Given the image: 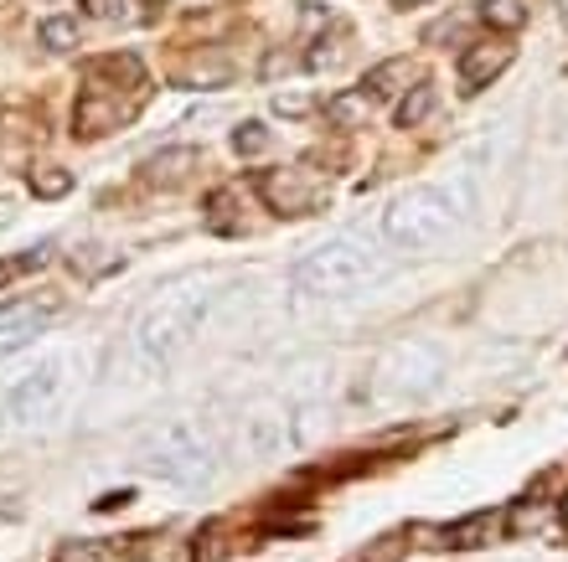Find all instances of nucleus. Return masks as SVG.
<instances>
[{
	"label": "nucleus",
	"instance_id": "1",
	"mask_svg": "<svg viewBox=\"0 0 568 562\" xmlns=\"http://www.w3.org/2000/svg\"><path fill=\"white\" fill-rule=\"evenodd\" d=\"M212 299H217V279H202V274H186V279L155 289V299L135 320V351L145 361H171L176 351H186L207 320Z\"/></svg>",
	"mask_w": 568,
	"mask_h": 562
},
{
	"label": "nucleus",
	"instance_id": "2",
	"mask_svg": "<svg viewBox=\"0 0 568 562\" xmlns=\"http://www.w3.org/2000/svg\"><path fill=\"white\" fill-rule=\"evenodd\" d=\"M373 279H383V258L367 243H357V237H331V243L311 248L295 264V289L326 295V299L352 295V289H362Z\"/></svg>",
	"mask_w": 568,
	"mask_h": 562
},
{
	"label": "nucleus",
	"instance_id": "3",
	"mask_svg": "<svg viewBox=\"0 0 568 562\" xmlns=\"http://www.w3.org/2000/svg\"><path fill=\"white\" fill-rule=\"evenodd\" d=\"M383 233H388L393 248L429 253L439 243H449V233H455V202L439 186H408L383 212Z\"/></svg>",
	"mask_w": 568,
	"mask_h": 562
},
{
	"label": "nucleus",
	"instance_id": "4",
	"mask_svg": "<svg viewBox=\"0 0 568 562\" xmlns=\"http://www.w3.org/2000/svg\"><path fill=\"white\" fill-rule=\"evenodd\" d=\"M145 470L155 480H171V486H207L212 474V439L202 433V423L192 418H176V423H165L161 433H150L145 439Z\"/></svg>",
	"mask_w": 568,
	"mask_h": 562
},
{
	"label": "nucleus",
	"instance_id": "5",
	"mask_svg": "<svg viewBox=\"0 0 568 562\" xmlns=\"http://www.w3.org/2000/svg\"><path fill=\"white\" fill-rule=\"evenodd\" d=\"M68 387H73V356H47L11 387L6 398V418L11 429H31V423H47L68 402Z\"/></svg>",
	"mask_w": 568,
	"mask_h": 562
},
{
	"label": "nucleus",
	"instance_id": "6",
	"mask_svg": "<svg viewBox=\"0 0 568 562\" xmlns=\"http://www.w3.org/2000/svg\"><path fill=\"white\" fill-rule=\"evenodd\" d=\"M377 377H383L388 392H424V387H434V377H439V351H434L429 340H404V346H393V351L383 356Z\"/></svg>",
	"mask_w": 568,
	"mask_h": 562
},
{
	"label": "nucleus",
	"instance_id": "7",
	"mask_svg": "<svg viewBox=\"0 0 568 562\" xmlns=\"http://www.w3.org/2000/svg\"><path fill=\"white\" fill-rule=\"evenodd\" d=\"M258 192L270 202L280 217H305V212L321 202V186H315L300 165H284V171H270V176L258 181Z\"/></svg>",
	"mask_w": 568,
	"mask_h": 562
},
{
	"label": "nucleus",
	"instance_id": "8",
	"mask_svg": "<svg viewBox=\"0 0 568 562\" xmlns=\"http://www.w3.org/2000/svg\"><path fill=\"white\" fill-rule=\"evenodd\" d=\"M507 68H511V47L501 42V37H491V42H470L465 47V58H460V93H480L496 73H507Z\"/></svg>",
	"mask_w": 568,
	"mask_h": 562
},
{
	"label": "nucleus",
	"instance_id": "9",
	"mask_svg": "<svg viewBox=\"0 0 568 562\" xmlns=\"http://www.w3.org/2000/svg\"><path fill=\"white\" fill-rule=\"evenodd\" d=\"M414 532H429L439 537L434 548H486L496 532H501V521L491 517V511H476V517L455 521V527H414Z\"/></svg>",
	"mask_w": 568,
	"mask_h": 562
},
{
	"label": "nucleus",
	"instance_id": "10",
	"mask_svg": "<svg viewBox=\"0 0 568 562\" xmlns=\"http://www.w3.org/2000/svg\"><path fill=\"white\" fill-rule=\"evenodd\" d=\"M196 165H202V155H196L192 145L161 150V155H150V161H145V181H150V186H165V192H171V186H186V181H192Z\"/></svg>",
	"mask_w": 568,
	"mask_h": 562
},
{
	"label": "nucleus",
	"instance_id": "11",
	"mask_svg": "<svg viewBox=\"0 0 568 562\" xmlns=\"http://www.w3.org/2000/svg\"><path fill=\"white\" fill-rule=\"evenodd\" d=\"M120 124V104H109L104 89H89L83 99H78L73 109V134H83V140H99L104 130H114Z\"/></svg>",
	"mask_w": 568,
	"mask_h": 562
},
{
	"label": "nucleus",
	"instance_id": "12",
	"mask_svg": "<svg viewBox=\"0 0 568 562\" xmlns=\"http://www.w3.org/2000/svg\"><path fill=\"white\" fill-rule=\"evenodd\" d=\"M58 299H16V305H0V330H37L42 326H52L58 320Z\"/></svg>",
	"mask_w": 568,
	"mask_h": 562
},
{
	"label": "nucleus",
	"instance_id": "13",
	"mask_svg": "<svg viewBox=\"0 0 568 562\" xmlns=\"http://www.w3.org/2000/svg\"><path fill=\"white\" fill-rule=\"evenodd\" d=\"M326 119L336 124V130H367V119H373V93L367 89H342L326 104Z\"/></svg>",
	"mask_w": 568,
	"mask_h": 562
},
{
	"label": "nucleus",
	"instance_id": "14",
	"mask_svg": "<svg viewBox=\"0 0 568 562\" xmlns=\"http://www.w3.org/2000/svg\"><path fill=\"white\" fill-rule=\"evenodd\" d=\"M408 78H414L408 58H388V62H377L373 73H367V83H362V89L373 93V104H377V99H404V93H408Z\"/></svg>",
	"mask_w": 568,
	"mask_h": 562
},
{
	"label": "nucleus",
	"instance_id": "15",
	"mask_svg": "<svg viewBox=\"0 0 568 562\" xmlns=\"http://www.w3.org/2000/svg\"><path fill=\"white\" fill-rule=\"evenodd\" d=\"M434 104H439V89H434V83H414V89L398 99V124H404V130H419L424 119L434 114Z\"/></svg>",
	"mask_w": 568,
	"mask_h": 562
},
{
	"label": "nucleus",
	"instance_id": "16",
	"mask_svg": "<svg viewBox=\"0 0 568 562\" xmlns=\"http://www.w3.org/2000/svg\"><path fill=\"white\" fill-rule=\"evenodd\" d=\"M480 21H486V27H496V31H517L527 21V6L523 0H480Z\"/></svg>",
	"mask_w": 568,
	"mask_h": 562
},
{
	"label": "nucleus",
	"instance_id": "17",
	"mask_svg": "<svg viewBox=\"0 0 568 562\" xmlns=\"http://www.w3.org/2000/svg\"><path fill=\"white\" fill-rule=\"evenodd\" d=\"M37 37H42L47 52H73L78 47V21L73 16H47L42 27H37Z\"/></svg>",
	"mask_w": 568,
	"mask_h": 562
},
{
	"label": "nucleus",
	"instance_id": "18",
	"mask_svg": "<svg viewBox=\"0 0 568 562\" xmlns=\"http://www.w3.org/2000/svg\"><path fill=\"white\" fill-rule=\"evenodd\" d=\"M73 192V171H62V165H47V171H31V196H42V202H58V196Z\"/></svg>",
	"mask_w": 568,
	"mask_h": 562
},
{
	"label": "nucleus",
	"instance_id": "19",
	"mask_svg": "<svg viewBox=\"0 0 568 562\" xmlns=\"http://www.w3.org/2000/svg\"><path fill=\"white\" fill-rule=\"evenodd\" d=\"M270 140H274V134L264 130L258 119H243L239 130H233V150H239V155H264V150H270Z\"/></svg>",
	"mask_w": 568,
	"mask_h": 562
},
{
	"label": "nucleus",
	"instance_id": "20",
	"mask_svg": "<svg viewBox=\"0 0 568 562\" xmlns=\"http://www.w3.org/2000/svg\"><path fill=\"white\" fill-rule=\"evenodd\" d=\"M223 558H227L223 527H207V532H196V548H192V562H223Z\"/></svg>",
	"mask_w": 568,
	"mask_h": 562
},
{
	"label": "nucleus",
	"instance_id": "21",
	"mask_svg": "<svg viewBox=\"0 0 568 562\" xmlns=\"http://www.w3.org/2000/svg\"><path fill=\"white\" fill-rule=\"evenodd\" d=\"M52 562H109V548H99V542H62L52 552Z\"/></svg>",
	"mask_w": 568,
	"mask_h": 562
},
{
	"label": "nucleus",
	"instance_id": "22",
	"mask_svg": "<svg viewBox=\"0 0 568 562\" xmlns=\"http://www.w3.org/2000/svg\"><path fill=\"white\" fill-rule=\"evenodd\" d=\"M47 264V248H31L27 258H0V289L16 279V274H27V268H42Z\"/></svg>",
	"mask_w": 568,
	"mask_h": 562
},
{
	"label": "nucleus",
	"instance_id": "23",
	"mask_svg": "<svg viewBox=\"0 0 568 562\" xmlns=\"http://www.w3.org/2000/svg\"><path fill=\"white\" fill-rule=\"evenodd\" d=\"M280 439H284V423H280V418H254V449H258V454H270Z\"/></svg>",
	"mask_w": 568,
	"mask_h": 562
},
{
	"label": "nucleus",
	"instance_id": "24",
	"mask_svg": "<svg viewBox=\"0 0 568 562\" xmlns=\"http://www.w3.org/2000/svg\"><path fill=\"white\" fill-rule=\"evenodd\" d=\"M465 27H470V16H445V21H434V27L424 31V42L439 47V42H449V37H460Z\"/></svg>",
	"mask_w": 568,
	"mask_h": 562
},
{
	"label": "nucleus",
	"instance_id": "25",
	"mask_svg": "<svg viewBox=\"0 0 568 562\" xmlns=\"http://www.w3.org/2000/svg\"><path fill=\"white\" fill-rule=\"evenodd\" d=\"M83 11H89L93 21H120V16L130 11V0H83Z\"/></svg>",
	"mask_w": 568,
	"mask_h": 562
},
{
	"label": "nucleus",
	"instance_id": "26",
	"mask_svg": "<svg viewBox=\"0 0 568 562\" xmlns=\"http://www.w3.org/2000/svg\"><path fill=\"white\" fill-rule=\"evenodd\" d=\"M274 109H280V114H305V109H311V99H300V93H280V99H274Z\"/></svg>",
	"mask_w": 568,
	"mask_h": 562
},
{
	"label": "nucleus",
	"instance_id": "27",
	"mask_svg": "<svg viewBox=\"0 0 568 562\" xmlns=\"http://www.w3.org/2000/svg\"><path fill=\"white\" fill-rule=\"evenodd\" d=\"M130 501H135V490H109V495H99L93 505H99V511H114V505H130Z\"/></svg>",
	"mask_w": 568,
	"mask_h": 562
},
{
	"label": "nucleus",
	"instance_id": "28",
	"mask_svg": "<svg viewBox=\"0 0 568 562\" xmlns=\"http://www.w3.org/2000/svg\"><path fill=\"white\" fill-rule=\"evenodd\" d=\"M16 223V207H11V196H0V227H11Z\"/></svg>",
	"mask_w": 568,
	"mask_h": 562
},
{
	"label": "nucleus",
	"instance_id": "29",
	"mask_svg": "<svg viewBox=\"0 0 568 562\" xmlns=\"http://www.w3.org/2000/svg\"><path fill=\"white\" fill-rule=\"evenodd\" d=\"M558 511H564V527H568V495H564V505H558Z\"/></svg>",
	"mask_w": 568,
	"mask_h": 562
},
{
	"label": "nucleus",
	"instance_id": "30",
	"mask_svg": "<svg viewBox=\"0 0 568 562\" xmlns=\"http://www.w3.org/2000/svg\"><path fill=\"white\" fill-rule=\"evenodd\" d=\"M352 562H367V558H352Z\"/></svg>",
	"mask_w": 568,
	"mask_h": 562
},
{
	"label": "nucleus",
	"instance_id": "31",
	"mask_svg": "<svg viewBox=\"0 0 568 562\" xmlns=\"http://www.w3.org/2000/svg\"><path fill=\"white\" fill-rule=\"evenodd\" d=\"M564 11H568V0H564Z\"/></svg>",
	"mask_w": 568,
	"mask_h": 562
}]
</instances>
